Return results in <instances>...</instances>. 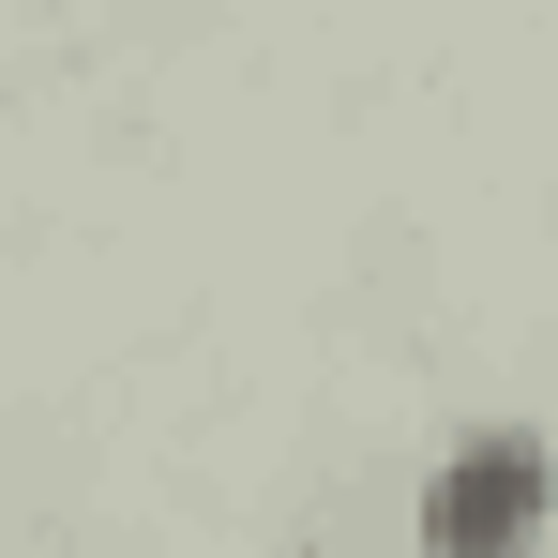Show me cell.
<instances>
[{
    "instance_id": "cell-1",
    "label": "cell",
    "mask_w": 558,
    "mask_h": 558,
    "mask_svg": "<svg viewBox=\"0 0 558 558\" xmlns=\"http://www.w3.org/2000/svg\"><path fill=\"white\" fill-rule=\"evenodd\" d=\"M529 513H544V453H529V438H468V453L438 468V498H423V529L453 558H513Z\"/></svg>"
}]
</instances>
